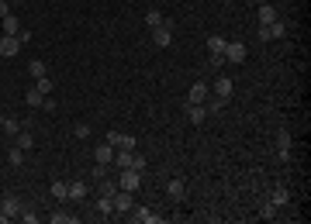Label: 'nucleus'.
<instances>
[{
  "instance_id": "f257e3e1",
  "label": "nucleus",
  "mask_w": 311,
  "mask_h": 224,
  "mask_svg": "<svg viewBox=\"0 0 311 224\" xmlns=\"http://www.w3.org/2000/svg\"><path fill=\"white\" fill-rule=\"evenodd\" d=\"M225 45H228V41H225L221 35H211V38H208V52H211V66H221V62H225Z\"/></svg>"
},
{
  "instance_id": "f03ea898",
  "label": "nucleus",
  "mask_w": 311,
  "mask_h": 224,
  "mask_svg": "<svg viewBox=\"0 0 311 224\" xmlns=\"http://www.w3.org/2000/svg\"><path fill=\"white\" fill-rule=\"evenodd\" d=\"M152 41L159 49H170L173 45V31H170V21H163L159 28H152Z\"/></svg>"
},
{
  "instance_id": "7ed1b4c3",
  "label": "nucleus",
  "mask_w": 311,
  "mask_h": 224,
  "mask_svg": "<svg viewBox=\"0 0 311 224\" xmlns=\"http://www.w3.org/2000/svg\"><path fill=\"white\" fill-rule=\"evenodd\" d=\"M138 183H142V172H138V169H121V183H118L121 190L135 193V190H138Z\"/></svg>"
},
{
  "instance_id": "20e7f679",
  "label": "nucleus",
  "mask_w": 311,
  "mask_h": 224,
  "mask_svg": "<svg viewBox=\"0 0 311 224\" xmlns=\"http://www.w3.org/2000/svg\"><path fill=\"white\" fill-rule=\"evenodd\" d=\"M135 207V197L128 190H114V214H128Z\"/></svg>"
},
{
  "instance_id": "39448f33",
  "label": "nucleus",
  "mask_w": 311,
  "mask_h": 224,
  "mask_svg": "<svg viewBox=\"0 0 311 224\" xmlns=\"http://www.w3.org/2000/svg\"><path fill=\"white\" fill-rule=\"evenodd\" d=\"M18 52H21V38L18 35H4V38H0V56H4V59L18 56Z\"/></svg>"
},
{
  "instance_id": "423d86ee",
  "label": "nucleus",
  "mask_w": 311,
  "mask_h": 224,
  "mask_svg": "<svg viewBox=\"0 0 311 224\" xmlns=\"http://www.w3.org/2000/svg\"><path fill=\"white\" fill-rule=\"evenodd\" d=\"M107 145H114V149H128V152H135V138H132V135H121V131H111V135H107Z\"/></svg>"
},
{
  "instance_id": "0eeeda50",
  "label": "nucleus",
  "mask_w": 311,
  "mask_h": 224,
  "mask_svg": "<svg viewBox=\"0 0 311 224\" xmlns=\"http://www.w3.org/2000/svg\"><path fill=\"white\" fill-rule=\"evenodd\" d=\"M94 162H97V166H111V162H114V145H107V142L97 145V149H94Z\"/></svg>"
},
{
  "instance_id": "6e6552de",
  "label": "nucleus",
  "mask_w": 311,
  "mask_h": 224,
  "mask_svg": "<svg viewBox=\"0 0 311 224\" xmlns=\"http://www.w3.org/2000/svg\"><path fill=\"white\" fill-rule=\"evenodd\" d=\"M128 217H132V221H142V224H159V221H163V217H156L149 207H132Z\"/></svg>"
},
{
  "instance_id": "1a4fd4ad",
  "label": "nucleus",
  "mask_w": 311,
  "mask_h": 224,
  "mask_svg": "<svg viewBox=\"0 0 311 224\" xmlns=\"http://www.w3.org/2000/svg\"><path fill=\"white\" fill-rule=\"evenodd\" d=\"M284 31H287V28H284L280 21H273V24H259V38H263V41H270V38H284Z\"/></svg>"
},
{
  "instance_id": "9d476101",
  "label": "nucleus",
  "mask_w": 311,
  "mask_h": 224,
  "mask_svg": "<svg viewBox=\"0 0 311 224\" xmlns=\"http://www.w3.org/2000/svg\"><path fill=\"white\" fill-rule=\"evenodd\" d=\"M0 210H4V214L14 221V217H21V210H24V207H21L18 197H4V200H0Z\"/></svg>"
},
{
  "instance_id": "9b49d317",
  "label": "nucleus",
  "mask_w": 311,
  "mask_h": 224,
  "mask_svg": "<svg viewBox=\"0 0 311 224\" xmlns=\"http://www.w3.org/2000/svg\"><path fill=\"white\" fill-rule=\"evenodd\" d=\"M225 59L228 62H246V45L242 41H228L225 45Z\"/></svg>"
},
{
  "instance_id": "f8f14e48",
  "label": "nucleus",
  "mask_w": 311,
  "mask_h": 224,
  "mask_svg": "<svg viewBox=\"0 0 311 224\" xmlns=\"http://www.w3.org/2000/svg\"><path fill=\"white\" fill-rule=\"evenodd\" d=\"M277 155H280V162H287V159H291V135H287V131H280V135H277Z\"/></svg>"
},
{
  "instance_id": "ddd939ff",
  "label": "nucleus",
  "mask_w": 311,
  "mask_h": 224,
  "mask_svg": "<svg viewBox=\"0 0 311 224\" xmlns=\"http://www.w3.org/2000/svg\"><path fill=\"white\" fill-rule=\"evenodd\" d=\"M183 111H187V117H190L194 124H201V121L208 117V107H204V104H190V100H187V104H183Z\"/></svg>"
},
{
  "instance_id": "4468645a",
  "label": "nucleus",
  "mask_w": 311,
  "mask_h": 224,
  "mask_svg": "<svg viewBox=\"0 0 311 224\" xmlns=\"http://www.w3.org/2000/svg\"><path fill=\"white\" fill-rule=\"evenodd\" d=\"M208 97H211L208 83H194V86H190V94H187V100H190V104H204Z\"/></svg>"
},
{
  "instance_id": "2eb2a0df",
  "label": "nucleus",
  "mask_w": 311,
  "mask_h": 224,
  "mask_svg": "<svg viewBox=\"0 0 311 224\" xmlns=\"http://www.w3.org/2000/svg\"><path fill=\"white\" fill-rule=\"evenodd\" d=\"M166 193H170V200H176V204H180V200L187 197V187H183V180H170V183H166Z\"/></svg>"
},
{
  "instance_id": "dca6fc26",
  "label": "nucleus",
  "mask_w": 311,
  "mask_h": 224,
  "mask_svg": "<svg viewBox=\"0 0 311 224\" xmlns=\"http://www.w3.org/2000/svg\"><path fill=\"white\" fill-rule=\"evenodd\" d=\"M214 97H221V100H228V97H232V79H228V76L214 79Z\"/></svg>"
},
{
  "instance_id": "f3484780",
  "label": "nucleus",
  "mask_w": 311,
  "mask_h": 224,
  "mask_svg": "<svg viewBox=\"0 0 311 224\" xmlns=\"http://www.w3.org/2000/svg\"><path fill=\"white\" fill-rule=\"evenodd\" d=\"M0 31H4V35H21V24H18V18H14V14L0 18Z\"/></svg>"
},
{
  "instance_id": "a211bd4d",
  "label": "nucleus",
  "mask_w": 311,
  "mask_h": 224,
  "mask_svg": "<svg viewBox=\"0 0 311 224\" xmlns=\"http://www.w3.org/2000/svg\"><path fill=\"white\" fill-rule=\"evenodd\" d=\"M14 145H18L21 152H31V149H35V138H31V131H18V135H14Z\"/></svg>"
},
{
  "instance_id": "6ab92c4d",
  "label": "nucleus",
  "mask_w": 311,
  "mask_h": 224,
  "mask_svg": "<svg viewBox=\"0 0 311 224\" xmlns=\"http://www.w3.org/2000/svg\"><path fill=\"white\" fill-rule=\"evenodd\" d=\"M256 18H259V24H273V21H277V7H273V4H263V7L256 11Z\"/></svg>"
},
{
  "instance_id": "aec40b11",
  "label": "nucleus",
  "mask_w": 311,
  "mask_h": 224,
  "mask_svg": "<svg viewBox=\"0 0 311 224\" xmlns=\"http://www.w3.org/2000/svg\"><path fill=\"white\" fill-rule=\"evenodd\" d=\"M83 197H87V187H83V183H69V193H66V200H73V204H83Z\"/></svg>"
},
{
  "instance_id": "412c9836",
  "label": "nucleus",
  "mask_w": 311,
  "mask_h": 224,
  "mask_svg": "<svg viewBox=\"0 0 311 224\" xmlns=\"http://www.w3.org/2000/svg\"><path fill=\"white\" fill-rule=\"evenodd\" d=\"M45 97H49V94H42L38 86H31V90L24 94V100H28V107H42V104H45Z\"/></svg>"
},
{
  "instance_id": "4be33fe9",
  "label": "nucleus",
  "mask_w": 311,
  "mask_h": 224,
  "mask_svg": "<svg viewBox=\"0 0 311 224\" xmlns=\"http://www.w3.org/2000/svg\"><path fill=\"white\" fill-rule=\"evenodd\" d=\"M270 204L273 207H284V204H287V190H284V187H273L270 190Z\"/></svg>"
},
{
  "instance_id": "5701e85b",
  "label": "nucleus",
  "mask_w": 311,
  "mask_h": 224,
  "mask_svg": "<svg viewBox=\"0 0 311 224\" xmlns=\"http://www.w3.org/2000/svg\"><path fill=\"white\" fill-rule=\"evenodd\" d=\"M52 224H76V217L69 214V210H52V217H49Z\"/></svg>"
},
{
  "instance_id": "b1692460",
  "label": "nucleus",
  "mask_w": 311,
  "mask_h": 224,
  "mask_svg": "<svg viewBox=\"0 0 311 224\" xmlns=\"http://www.w3.org/2000/svg\"><path fill=\"white\" fill-rule=\"evenodd\" d=\"M114 183H111V180H107V176H104V180H97V193L100 197H114Z\"/></svg>"
},
{
  "instance_id": "393cba45",
  "label": "nucleus",
  "mask_w": 311,
  "mask_h": 224,
  "mask_svg": "<svg viewBox=\"0 0 311 224\" xmlns=\"http://www.w3.org/2000/svg\"><path fill=\"white\" fill-rule=\"evenodd\" d=\"M28 73L35 76V79H42V76H45V62H42V59H31V62H28Z\"/></svg>"
},
{
  "instance_id": "a878e982",
  "label": "nucleus",
  "mask_w": 311,
  "mask_h": 224,
  "mask_svg": "<svg viewBox=\"0 0 311 224\" xmlns=\"http://www.w3.org/2000/svg\"><path fill=\"white\" fill-rule=\"evenodd\" d=\"M145 24H149V28H159V24H163V14H159V11H145Z\"/></svg>"
},
{
  "instance_id": "bb28decb",
  "label": "nucleus",
  "mask_w": 311,
  "mask_h": 224,
  "mask_svg": "<svg viewBox=\"0 0 311 224\" xmlns=\"http://www.w3.org/2000/svg\"><path fill=\"white\" fill-rule=\"evenodd\" d=\"M66 193H69V183H52V197H56V200H66Z\"/></svg>"
},
{
  "instance_id": "cd10ccee",
  "label": "nucleus",
  "mask_w": 311,
  "mask_h": 224,
  "mask_svg": "<svg viewBox=\"0 0 311 224\" xmlns=\"http://www.w3.org/2000/svg\"><path fill=\"white\" fill-rule=\"evenodd\" d=\"M7 162H11V166H21V162H24V152H21L18 145H14V149L7 152Z\"/></svg>"
},
{
  "instance_id": "c85d7f7f",
  "label": "nucleus",
  "mask_w": 311,
  "mask_h": 224,
  "mask_svg": "<svg viewBox=\"0 0 311 224\" xmlns=\"http://www.w3.org/2000/svg\"><path fill=\"white\" fill-rule=\"evenodd\" d=\"M97 210H100V214H111V210H114V197H100Z\"/></svg>"
},
{
  "instance_id": "c756f323",
  "label": "nucleus",
  "mask_w": 311,
  "mask_h": 224,
  "mask_svg": "<svg viewBox=\"0 0 311 224\" xmlns=\"http://www.w3.org/2000/svg\"><path fill=\"white\" fill-rule=\"evenodd\" d=\"M259 217H263V221H273V217H277V207H273V204H263V207H259Z\"/></svg>"
},
{
  "instance_id": "7c9ffc66",
  "label": "nucleus",
  "mask_w": 311,
  "mask_h": 224,
  "mask_svg": "<svg viewBox=\"0 0 311 224\" xmlns=\"http://www.w3.org/2000/svg\"><path fill=\"white\" fill-rule=\"evenodd\" d=\"M35 86H38L42 94H49V90H52V79H49V76H42V79H35Z\"/></svg>"
},
{
  "instance_id": "2f4dec72",
  "label": "nucleus",
  "mask_w": 311,
  "mask_h": 224,
  "mask_svg": "<svg viewBox=\"0 0 311 224\" xmlns=\"http://www.w3.org/2000/svg\"><path fill=\"white\" fill-rule=\"evenodd\" d=\"M21 221H24V224H38V217H35V210L24 207V210H21Z\"/></svg>"
},
{
  "instance_id": "473e14b6",
  "label": "nucleus",
  "mask_w": 311,
  "mask_h": 224,
  "mask_svg": "<svg viewBox=\"0 0 311 224\" xmlns=\"http://www.w3.org/2000/svg\"><path fill=\"white\" fill-rule=\"evenodd\" d=\"M73 131H76V138H90V124H83V121H80Z\"/></svg>"
},
{
  "instance_id": "72a5a7b5",
  "label": "nucleus",
  "mask_w": 311,
  "mask_h": 224,
  "mask_svg": "<svg viewBox=\"0 0 311 224\" xmlns=\"http://www.w3.org/2000/svg\"><path fill=\"white\" fill-rule=\"evenodd\" d=\"M204 104H208V111H221V107H225V100H221V97H214V100H204Z\"/></svg>"
},
{
  "instance_id": "f704fd0d",
  "label": "nucleus",
  "mask_w": 311,
  "mask_h": 224,
  "mask_svg": "<svg viewBox=\"0 0 311 224\" xmlns=\"http://www.w3.org/2000/svg\"><path fill=\"white\" fill-rule=\"evenodd\" d=\"M4 131H7V135H18L21 124H18V121H4Z\"/></svg>"
},
{
  "instance_id": "c9c22d12",
  "label": "nucleus",
  "mask_w": 311,
  "mask_h": 224,
  "mask_svg": "<svg viewBox=\"0 0 311 224\" xmlns=\"http://www.w3.org/2000/svg\"><path fill=\"white\" fill-rule=\"evenodd\" d=\"M107 176V166H94V180H104Z\"/></svg>"
},
{
  "instance_id": "e433bc0d",
  "label": "nucleus",
  "mask_w": 311,
  "mask_h": 224,
  "mask_svg": "<svg viewBox=\"0 0 311 224\" xmlns=\"http://www.w3.org/2000/svg\"><path fill=\"white\" fill-rule=\"evenodd\" d=\"M11 14V7H7V0H0V18H7Z\"/></svg>"
},
{
  "instance_id": "4c0bfd02",
  "label": "nucleus",
  "mask_w": 311,
  "mask_h": 224,
  "mask_svg": "<svg viewBox=\"0 0 311 224\" xmlns=\"http://www.w3.org/2000/svg\"><path fill=\"white\" fill-rule=\"evenodd\" d=\"M4 121H7V117H4V114H0V128H4Z\"/></svg>"
}]
</instances>
